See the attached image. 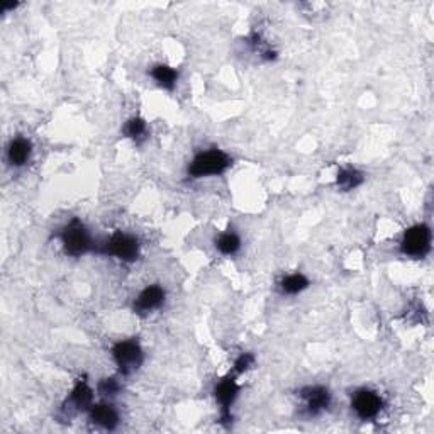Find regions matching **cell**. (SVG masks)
<instances>
[{"label": "cell", "instance_id": "cell-1", "mask_svg": "<svg viewBox=\"0 0 434 434\" xmlns=\"http://www.w3.org/2000/svg\"><path fill=\"white\" fill-rule=\"evenodd\" d=\"M233 165V159L229 155H226L221 150H207L199 153L197 157L192 159V163L188 165V177L190 178H204V177H213V175H222L224 172H228L229 166Z\"/></svg>", "mask_w": 434, "mask_h": 434}, {"label": "cell", "instance_id": "cell-2", "mask_svg": "<svg viewBox=\"0 0 434 434\" xmlns=\"http://www.w3.org/2000/svg\"><path fill=\"white\" fill-rule=\"evenodd\" d=\"M61 243L63 250L70 257H81V255L88 253L94 246V241H92L90 233L85 228L83 222H80L79 219H73L61 233Z\"/></svg>", "mask_w": 434, "mask_h": 434}, {"label": "cell", "instance_id": "cell-3", "mask_svg": "<svg viewBox=\"0 0 434 434\" xmlns=\"http://www.w3.org/2000/svg\"><path fill=\"white\" fill-rule=\"evenodd\" d=\"M112 358L122 375H131L143 365L144 355L138 341L126 339L114 344Z\"/></svg>", "mask_w": 434, "mask_h": 434}, {"label": "cell", "instance_id": "cell-4", "mask_svg": "<svg viewBox=\"0 0 434 434\" xmlns=\"http://www.w3.org/2000/svg\"><path fill=\"white\" fill-rule=\"evenodd\" d=\"M400 250L406 257L424 258L431 250V229L426 224H417L404 233Z\"/></svg>", "mask_w": 434, "mask_h": 434}, {"label": "cell", "instance_id": "cell-5", "mask_svg": "<svg viewBox=\"0 0 434 434\" xmlns=\"http://www.w3.org/2000/svg\"><path fill=\"white\" fill-rule=\"evenodd\" d=\"M103 251L110 257L121 259V262L131 263L139 257V241L135 236L126 233H116L107 241Z\"/></svg>", "mask_w": 434, "mask_h": 434}, {"label": "cell", "instance_id": "cell-6", "mask_svg": "<svg viewBox=\"0 0 434 434\" xmlns=\"http://www.w3.org/2000/svg\"><path fill=\"white\" fill-rule=\"evenodd\" d=\"M351 406H353L355 414L358 415L362 421H370V419L377 417L378 413L382 411L384 402H382V397L378 395L377 392L363 388V391L356 392Z\"/></svg>", "mask_w": 434, "mask_h": 434}, {"label": "cell", "instance_id": "cell-7", "mask_svg": "<svg viewBox=\"0 0 434 434\" xmlns=\"http://www.w3.org/2000/svg\"><path fill=\"white\" fill-rule=\"evenodd\" d=\"M165 290L159 285H150L135 300V313L139 316H148L165 304Z\"/></svg>", "mask_w": 434, "mask_h": 434}, {"label": "cell", "instance_id": "cell-8", "mask_svg": "<svg viewBox=\"0 0 434 434\" xmlns=\"http://www.w3.org/2000/svg\"><path fill=\"white\" fill-rule=\"evenodd\" d=\"M302 399L306 402V413L309 415H317L328 409L331 402V395L324 387H307L302 391Z\"/></svg>", "mask_w": 434, "mask_h": 434}, {"label": "cell", "instance_id": "cell-9", "mask_svg": "<svg viewBox=\"0 0 434 434\" xmlns=\"http://www.w3.org/2000/svg\"><path fill=\"white\" fill-rule=\"evenodd\" d=\"M88 413H90V421L103 429H114L119 424V414L110 404H95L88 409Z\"/></svg>", "mask_w": 434, "mask_h": 434}, {"label": "cell", "instance_id": "cell-10", "mask_svg": "<svg viewBox=\"0 0 434 434\" xmlns=\"http://www.w3.org/2000/svg\"><path fill=\"white\" fill-rule=\"evenodd\" d=\"M239 387H237L235 378H224L222 382H219L216 387V399L222 407V417L229 419V409H231L233 402H235Z\"/></svg>", "mask_w": 434, "mask_h": 434}, {"label": "cell", "instance_id": "cell-11", "mask_svg": "<svg viewBox=\"0 0 434 434\" xmlns=\"http://www.w3.org/2000/svg\"><path fill=\"white\" fill-rule=\"evenodd\" d=\"M32 155L31 141L26 138H16L10 141L7 148V159L12 166H22L29 161Z\"/></svg>", "mask_w": 434, "mask_h": 434}, {"label": "cell", "instance_id": "cell-12", "mask_svg": "<svg viewBox=\"0 0 434 434\" xmlns=\"http://www.w3.org/2000/svg\"><path fill=\"white\" fill-rule=\"evenodd\" d=\"M92 397H94V394H92V388L88 387L87 382L80 380L79 384L75 385V388H73L72 395H70V404H72L77 411L90 409Z\"/></svg>", "mask_w": 434, "mask_h": 434}, {"label": "cell", "instance_id": "cell-13", "mask_svg": "<svg viewBox=\"0 0 434 434\" xmlns=\"http://www.w3.org/2000/svg\"><path fill=\"white\" fill-rule=\"evenodd\" d=\"M151 77H153V80L157 81L159 87L166 88V90H173L178 80V72L172 66L157 65L151 68Z\"/></svg>", "mask_w": 434, "mask_h": 434}, {"label": "cell", "instance_id": "cell-14", "mask_svg": "<svg viewBox=\"0 0 434 434\" xmlns=\"http://www.w3.org/2000/svg\"><path fill=\"white\" fill-rule=\"evenodd\" d=\"M280 290L287 295H295L300 294L302 290H306L309 287V280L302 275V273H292V275L284 277L280 280Z\"/></svg>", "mask_w": 434, "mask_h": 434}, {"label": "cell", "instance_id": "cell-15", "mask_svg": "<svg viewBox=\"0 0 434 434\" xmlns=\"http://www.w3.org/2000/svg\"><path fill=\"white\" fill-rule=\"evenodd\" d=\"M363 184V173L358 172L355 168H343L337 173V187L341 190L348 192L353 190V188L359 187Z\"/></svg>", "mask_w": 434, "mask_h": 434}, {"label": "cell", "instance_id": "cell-16", "mask_svg": "<svg viewBox=\"0 0 434 434\" xmlns=\"http://www.w3.org/2000/svg\"><path fill=\"white\" fill-rule=\"evenodd\" d=\"M216 248L221 251L222 255L226 257H231V255H236L241 248V239L236 233L228 231V233H222L221 236L217 237L216 241Z\"/></svg>", "mask_w": 434, "mask_h": 434}, {"label": "cell", "instance_id": "cell-17", "mask_svg": "<svg viewBox=\"0 0 434 434\" xmlns=\"http://www.w3.org/2000/svg\"><path fill=\"white\" fill-rule=\"evenodd\" d=\"M146 132H148V126L143 119L139 117H132L126 122L124 126V135L128 138L135 139V141H141L146 138Z\"/></svg>", "mask_w": 434, "mask_h": 434}, {"label": "cell", "instance_id": "cell-18", "mask_svg": "<svg viewBox=\"0 0 434 434\" xmlns=\"http://www.w3.org/2000/svg\"><path fill=\"white\" fill-rule=\"evenodd\" d=\"M121 388L116 378H103L99 384V394L103 397H114Z\"/></svg>", "mask_w": 434, "mask_h": 434}, {"label": "cell", "instance_id": "cell-19", "mask_svg": "<svg viewBox=\"0 0 434 434\" xmlns=\"http://www.w3.org/2000/svg\"><path fill=\"white\" fill-rule=\"evenodd\" d=\"M253 363H255V356L251 355V353H243L239 356V358L236 359V363H235V370L237 373H243V372H246L248 368H251V366H253Z\"/></svg>", "mask_w": 434, "mask_h": 434}]
</instances>
